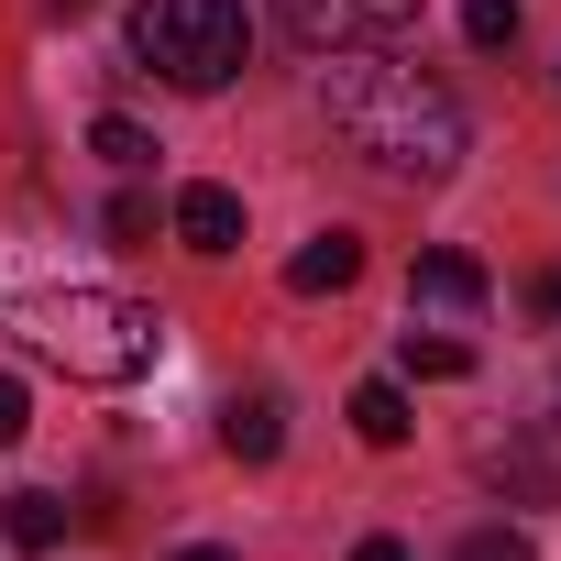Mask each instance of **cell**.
<instances>
[{
	"label": "cell",
	"mask_w": 561,
	"mask_h": 561,
	"mask_svg": "<svg viewBox=\"0 0 561 561\" xmlns=\"http://www.w3.org/2000/svg\"><path fill=\"white\" fill-rule=\"evenodd\" d=\"M408 298H419V309H440V320H473V309L495 298V275H484L473 253H419V275H408Z\"/></svg>",
	"instance_id": "cell-5"
},
{
	"label": "cell",
	"mask_w": 561,
	"mask_h": 561,
	"mask_svg": "<svg viewBox=\"0 0 561 561\" xmlns=\"http://www.w3.org/2000/svg\"><path fill=\"white\" fill-rule=\"evenodd\" d=\"M176 242H187V253H242V198L209 187V176L176 187Z\"/></svg>",
	"instance_id": "cell-6"
},
{
	"label": "cell",
	"mask_w": 561,
	"mask_h": 561,
	"mask_svg": "<svg viewBox=\"0 0 561 561\" xmlns=\"http://www.w3.org/2000/svg\"><path fill=\"white\" fill-rule=\"evenodd\" d=\"M23 419H34V397H23V375H0V451L23 440Z\"/></svg>",
	"instance_id": "cell-16"
},
{
	"label": "cell",
	"mask_w": 561,
	"mask_h": 561,
	"mask_svg": "<svg viewBox=\"0 0 561 561\" xmlns=\"http://www.w3.org/2000/svg\"><path fill=\"white\" fill-rule=\"evenodd\" d=\"M320 100H331V133H342L375 176H397V187H440V176L462 165V144H473L462 100H451L430 67H408L397 45H342V56L320 67Z\"/></svg>",
	"instance_id": "cell-1"
},
{
	"label": "cell",
	"mask_w": 561,
	"mask_h": 561,
	"mask_svg": "<svg viewBox=\"0 0 561 561\" xmlns=\"http://www.w3.org/2000/svg\"><path fill=\"white\" fill-rule=\"evenodd\" d=\"M462 34L495 56V45H517V0H462Z\"/></svg>",
	"instance_id": "cell-12"
},
{
	"label": "cell",
	"mask_w": 561,
	"mask_h": 561,
	"mask_svg": "<svg viewBox=\"0 0 561 561\" xmlns=\"http://www.w3.org/2000/svg\"><path fill=\"white\" fill-rule=\"evenodd\" d=\"M89 144H100V154H111V165H144V154H154V144H144V133H133V122H89Z\"/></svg>",
	"instance_id": "cell-14"
},
{
	"label": "cell",
	"mask_w": 561,
	"mask_h": 561,
	"mask_svg": "<svg viewBox=\"0 0 561 561\" xmlns=\"http://www.w3.org/2000/svg\"><path fill=\"white\" fill-rule=\"evenodd\" d=\"M133 56H144L165 89L209 100V89H231V78H242L253 23H242V0H144V12H133Z\"/></svg>",
	"instance_id": "cell-3"
},
{
	"label": "cell",
	"mask_w": 561,
	"mask_h": 561,
	"mask_svg": "<svg viewBox=\"0 0 561 561\" xmlns=\"http://www.w3.org/2000/svg\"><path fill=\"white\" fill-rule=\"evenodd\" d=\"M353 430H364L375 451H397V440H408V397H397V386H353Z\"/></svg>",
	"instance_id": "cell-9"
},
{
	"label": "cell",
	"mask_w": 561,
	"mask_h": 561,
	"mask_svg": "<svg viewBox=\"0 0 561 561\" xmlns=\"http://www.w3.org/2000/svg\"><path fill=\"white\" fill-rule=\"evenodd\" d=\"M353 561H408V539H364V550H353Z\"/></svg>",
	"instance_id": "cell-17"
},
{
	"label": "cell",
	"mask_w": 561,
	"mask_h": 561,
	"mask_svg": "<svg viewBox=\"0 0 561 561\" xmlns=\"http://www.w3.org/2000/svg\"><path fill=\"white\" fill-rule=\"evenodd\" d=\"M220 440H231V462H275V451H287V408H275V386H242L220 408Z\"/></svg>",
	"instance_id": "cell-7"
},
{
	"label": "cell",
	"mask_w": 561,
	"mask_h": 561,
	"mask_svg": "<svg viewBox=\"0 0 561 561\" xmlns=\"http://www.w3.org/2000/svg\"><path fill=\"white\" fill-rule=\"evenodd\" d=\"M0 331H23L56 375H78V386H133V375H154V353H165V320L144 309V298H122V287H34V298H12L0 309Z\"/></svg>",
	"instance_id": "cell-2"
},
{
	"label": "cell",
	"mask_w": 561,
	"mask_h": 561,
	"mask_svg": "<svg viewBox=\"0 0 561 561\" xmlns=\"http://www.w3.org/2000/svg\"><path fill=\"white\" fill-rule=\"evenodd\" d=\"M144 231H154V198L122 187V198H111V242H144Z\"/></svg>",
	"instance_id": "cell-15"
},
{
	"label": "cell",
	"mask_w": 561,
	"mask_h": 561,
	"mask_svg": "<svg viewBox=\"0 0 561 561\" xmlns=\"http://www.w3.org/2000/svg\"><path fill=\"white\" fill-rule=\"evenodd\" d=\"M275 23L309 56H342V45H397L419 23V0H275Z\"/></svg>",
	"instance_id": "cell-4"
},
{
	"label": "cell",
	"mask_w": 561,
	"mask_h": 561,
	"mask_svg": "<svg viewBox=\"0 0 561 561\" xmlns=\"http://www.w3.org/2000/svg\"><path fill=\"white\" fill-rule=\"evenodd\" d=\"M56 12H89V0H56Z\"/></svg>",
	"instance_id": "cell-19"
},
{
	"label": "cell",
	"mask_w": 561,
	"mask_h": 561,
	"mask_svg": "<svg viewBox=\"0 0 561 561\" xmlns=\"http://www.w3.org/2000/svg\"><path fill=\"white\" fill-rule=\"evenodd\" d=\"M408 375H430V386H451V375H473V353L451 342V331H408V353H397Z\"/></svg>",
	"instance_id": "cell-10"
},
{
	"label": "cell",
	"mask_w": 561,
	"mask_h": 561,
	"mask_svg": "<svg viewBox=\"0 0 561 561\" xmlns=\"http://www.w3.org/2000/svg\"><path fill=\"white\" fill-rule=\"evenodd\" d=\"M176 561H231V550H176Z\"/></svg>",
	"instance_id": "cell-18"
},
{
	"label": "cell",
	"mask_w": 561,
	"mask_h": 561,
	"mask_svg": "<svg viewBox=\"0 0 561 561\" xmlns=\"http://www.w3.org/2000/svg\"><path fill=\"white\" fill-rule=\"evenodd\" d=\"M353 275H364V231H342V220H331V231L287 264V287H298V298H342Z\"/></svg>",
	"instance_id": "cell-8"
},
{
	"label": "cell",
	"mask_w": 561,
	"mask_h": 561,
	"mask_svg": "<svg viewBox=\"0 0 561 561\" xmlns=\"http://www.w3.org/2000/svg\"><path fill=\"white\" fill-rule=\"evenodd\" d=\"M451 561H539V550H528V528H473Z\"/></svg>",
	"instance_id": "cell-13"
},
{
	"label": "cell",
	"mask_w": 561,
	"mask_h": 561,
	"mask_svg": "<svg viewBox=\"0 0 561 561\" xmlns=\"http://www.w3.org/2000/svg\"><path fill=\"white\" fill-rule=\"evenodd\" d=\"M0 528H12L23 550H56V528H67V506H56V495H12V517H0Z\"/></svg>",
	"instance_id": "cell-11"
}]
</instances>
